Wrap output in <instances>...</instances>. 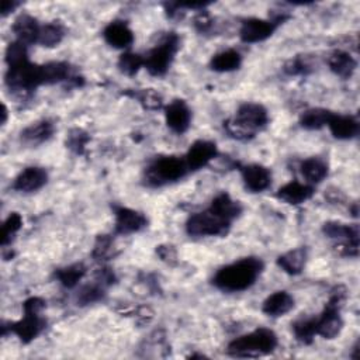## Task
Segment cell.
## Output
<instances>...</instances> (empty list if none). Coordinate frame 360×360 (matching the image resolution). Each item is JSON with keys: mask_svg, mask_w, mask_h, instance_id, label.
<instances>
[{"mask_svg": "<svg viewBox=\"0 0 360 360\" xmlns=\"http://www.w3.org/2000/svg\"><path fill=\"white\" fill-rule=\"evenodd\" d=\"M20 3L17 2H10V0H3L2 3V14L3 16H8L10 12H13L16 8H19Z\"/></svg>", "mask_w": 360, "mask_h": 360, "instance_id": "cell-42", "label": "cell"}, {"mask_svg": "<svg viewBox=\"0 0 360 360\" xmlns=\"http://www.w3.org/2000/svg\"><path fill=\"white\" fill-rule=\"evenodd\" d=\"M85 274H86V266L83 263H75L68 267L58 269L57 272H55V278L60 280V283L64 287L72 289L82 280V278Z\"/></svg>", "mask_w": 360, "mask_h": 360, "instance_id": "cell-27", "label": "cell"}, {"mask_svg": "<svg viewBox=\"0 0 360 360\" xmlns=\"http://www.w3.org/2000/svg\"><path fill=\"white\" fill-rule=\"evenodd\" d=\"M6 83L10 91L19 93H30L43 85L41 65L24 62L17 67H10L6 73Z\"/></svg>", "mask_w": 360, "mask_h": 360, "instance_id": "cell-8", "label": "cell"}, {"mask_svg": "<svg viewBox=\"0 0 360 360\" xmlns=\"http://www.w3.org/2000/svg\"><path fill=\"white\" fill-rule=\"evenodd\" d=\"M285 72L290 76L306 75L310 72V65L306 61H302L300 57H297L285 65Z\"/></svg>", "mask_w": 360, "mask_h": 360, "instance_id": "cell-39", "label": "cell"}, {"mask_svg": "<svg viewBox=\"0 0 360 360\" xmlns=\"http://www.w3.org/2000/svg\"><path fill=\"white\" fill-rule=\"evenodd\" d=\"M27 61H29V57H27V45L20 41L10 43L6 49V62L9 68L21 65Z\"/></svg>", "mask_w": 360, "mask_h": 360, "instance_id": "cell-35", "label": "cell"}, {"mask_svg": "<svg viewBox=\"0 0 360 360\" xmlns=\"http://www.w3.org/2000/svg\"><path fill=\"white\" fill-rule=\"evenodd\" d=\"M269 123L267 110L258 103L242 104L234 119L224 121L226 131L239 141H248Z\"/></svg>", "mask_w": 360, "mask_h": 360, "instance_id": "cell-2", "label": "cell"}, {"mask_svg": "<svg viewBox=\"0 0 360 360\" xmlns=\"http://www.w3.org/2000/svg\"><path fill=\"white\" fill-rule=\"evenodd\" d=\"M242 57L241 53L235 49H227L219 52L211 58L210 67L215 72H231L241 67Z\"/></svg>", "mask_w": 360, "mask_h": 360, "instance_id": "cell-24", "label": "cell"}, {"mask_svg": "<svg viewBox=\"0 0 360 360\" xmlns=\"http://www.w3.org/2000/svg\"><path fill=\"white\" fill-rule=\"evenodd\" d=\"M274 23L270 20H261V19H248L242 23L239 30V37L243 43L255 44L267 40L276 30Z\"/></svg>", "mask_w": 360, "mask_h": 360, "instance_id": "cell-9", "label": "cell"}, {"mask_svg": "<svg viewBox=\"0 0 360 360\" xmlns=\"http://www.w3.org/2000/svg\"><path fill=\"white\" fill-rule=\"evenodd\" d=\"M156 254L166 263H173L176 261V251H175V248L171 246V245H160V246H158Z\"/></svg>", "mask_w": 360, "mask_h": 360, "instance_id": "cell-41", "label": "cell"}, {"mask_svg": "<svg viewBox=\"0 0 360 360\" xmlns=\"http://www.w3.org/2000/svg\"><path fill=\"white\" fill-rule=\"evenodd\" d=\"M65 37V30L60 23H48L45 25H41L40 36H38V44L47 48L57 47Z\"/></svg>", "mask_w": 360, "mask_h": 360, "instance_id": "cell-28", "label": "cell"}, {"mask_svg": "<svg viewBox=\"0 0 360 360\" xmlns=\"http://www.w3.org/2000/svg\"><path fill=\"white\" fill-rule=\"evenodd\" d=\"M103 297H104V286L101 283L88 285V286H83L76 294V302L77 306H88V304L100 301Z\"/></svg>", "mask_w": 360, "mask_h": 360, "instance_id": "cell-33", "label": "cell"}, {"mask_svg": "<svg viewBox=\"0 0 360 360\" xmlns=\"http://www.w3.org/2000/svg\"><path fill=\"white\" fill-rule=\"evenodd\" d=\"M331 115V112L324 108H311L301 116L300 124L306 130H320L328 124Z\"/></svg>", "mask_w": 360, "mask_h": 360, "instance_id": "cell-30", "label": "cell"}, {"mask_svg": "<svg viewBox=\"0 0 360 360\" xmlns=\"http://www.w3.org/2000/svg\"><path fill=\"white\" fill-rule=\"evenodd\" d=\"M245 187L252 193H261L266 190L272 183V172L262 165H248L241 168Z\"/></svg>", "mask_w": 360, "mask_h": 360, "instance_id": "cell-13", "label": "cell"}, {"mask_svg": "<svg viewBox=\"0 0 360 360\" xmlns=\"http://www.w3.org/2000/svg\"><path fill=\"white\" fill-rule=\"evenodd\" d=\"M278 346V337L267 328H259L248 335L234 339L227 353L232 357H259L272 353Z\"/></svg>", "mask_w": 360, "mask_h": 360, "instance_id": "cell-3", "label": "cell"}, {"mask_svg": "<svg viewBox=\"0 0 360 360\" xmlns=\"http://www.w3.org/2000/svg\"><path fill=\"white\" fill-rule=\"evenodd\" d=\"M263 270V262L258 258H245L221 267L213 279V285L227 293H238L255 285Z\"/></svg>", "mask_w": 360, "mask_h": 360, "instance_id": "cell-1", "label": "cell"}, {"mask_svg": "<svg viewBox=\"0 0 360 360\" xmlns=\"http://www.w3.org/2000/svg\"><path fill=\"white\" fill-rule=\"evenodd\" d=\"M195 27L200 33H207L213 27V20L207 12H200L195 19Z\"/></svg>", "mask_w": 360, "mask_h": 360, "instance_id": "cell-40", "label": "cell"}, {"mask_svg": "<svg viewBox=\"0 0 360 360\" xmlns=\"http://www.w3.org/2000/svg\"><path fill=\"white\" fill-rule=\"evenodd\" d=\"M189 172L184 159L178 156H163L152 162L145 176L151 186H163L183 179Z\"/></svg>", "mask_w": 360, "mask_h": 360, "instance_id": "cell-5", "label": "cell"}, {"mask_svg": "<svg viewBox=\"0 0 360 360\" xmlns=\"http://www.w3.org/2000/svg\"><path fill=\"white\" fill-rule=\"evenodd\" d=\"M48 180V175L43 168L32 166L25 168L14 180L13 189L21 193H33L40 190Z\"/></svg>", "mask_w": 360, "mask_h": 360, "instance_id": "cell-14", "label": "cell"}, {"mask_svg": "<svg viewBox=\"0 0 360 360\" xmlns=\"http://www.w3.org/2000/svg\"><path fill=\"white\" fill-rule=\"evenodd\" d=\"M53 134V124L49 120L37 121L21 131V138L25 143L41 144Z\"/></svg>", "mask_w": 360, "mask_h": 360, "instance_id": "cell-23", "label": "cell"}, {"mask_svg": "<svg viewBox=\"0 0 360 360\" xmlns=\"http://www.w3.org/2000/svg\"><path fill=\"white\" fill-rule=\"evenodd\" d=\"M307 262V249L306 248H296L291 251L280 255L278 258V265L285 270L287 274L297 276L302 272L304 266Z\"/></svg>", "mask_w": 360, "mask_h": 360, "instance_id": "cell-20", "label": "cell"}, {"mask_svg": "<svg viewBox=\"0 0 360 360\" xmlns=\"http://www.w3.org/2000/svg\"><path fill=\"white\" fill-rule=\"evenodd\" d=\"M116 213V232L128 235L141 231L147 227L148 219L143 213L127 207H115Z\"/></svg>", "mask_w": 360, "mask_h": 360, "instance_id": "cell-10", "label": "cell"}, {"mask_svg": "<svg viewBox=\"0 0 360 360\" xmlns=\"http://www.w3.org/2000/svg\"><path fill=\"white\" fill-rule=\"evenodd\" d=\"M89 141V135L82 131V130H73L71 131V134L68 135V140H67V145L69 149H72L76 154H83L85 151V147Z\"/></svg>", "mask_w": 360, "mask_h": 360, "instance_id": "cell-38", "label": "cell"}, {"mask_svg": "<svg viewBox=\"0 0 360 360\" xmlns=\"http://www.w3.org/2000/svg\"><path fill=\"white\" fill-rule=\"evenodd\" d=\"M43 85H52V83H60L71 77V67L67 62H48L41 65Z\"/></svg>", "mask_w": 360, "mask_h": 360, "instance_id": "cell-25", "label": "cell"}, {"mask_svg": "<svg viewBox=\"0 0 360 360\" xmlns=\"http://www.w3.org/2000/svg\"><path fill=\"white\" fill-rule=\"evenodd\" d=\"M335 138L338 140H352L359 132V123L352 116H342L332 113L326 124Z\"/></svg>", "mask_w": 360, "mask_h": 360, "instance_id": "cell-18", "label": "cell"}, {"mask_svg": "<svg viewBox=\"0 0 360 360\" xmlns=\"http://www.w3.org/2000/svg\"><path fill=\"white\" fill-rule=\"evenodd\" d=\"M301 173L310 183H320L328 176V165L321 158H309L301 163Z\"/></svg>", "mask_w": 360, "mask_h": 360, "instance_id": "cell-26", "label": "cell"}, {"mask_svg": "<svg viewBox=\"0 0 360 360\" xmlns=\"http://www.w3.org/2000/svg\"><path fill=\"white\" fill-rule=\"evenodd\" d=\"M6 119H8V108H6V106L3 104V120H2V124L6 123Z\"/></svg>", "mask_w": 360, "mask_h": 360, "instance_id": "cell-43", "label": "cell"}, {"mask_svg": "<svg viewBox=\"0 0 360 360\" xmlns=\"http://www.w3.org/2000/svg\"><path fill=\"white\" fill-rule=\"evenodd\" d=\"M322 231L326 237L334 239H359V227L356 224L348 226L337 221H329L322 227Z\"/></svg>", "mask_w": 360, "mask_h": 360, "instance_id": "cell-29", "label": "cell"}, {"mask_svg": "<svg viewBox=\"0 0 360 360\" xmlns=\"http://www.w3.org/2000/svg\"><path fill=\"white\" fill-rule=\"evenodd\" d=\"M40 30H41V25L30 14L19 16L13 24V33L17 37V41L25 45L38 43Z\"/></svg>", "mask_w": 360, "mask_h": 360, "instance_id": "cell-15", "label": "cell"}, {"mask_svg": "<svg viewBox=\"0 0 360 360\" xmlns=\"http://www.w3.org/2000/svg\"><path fill=\"white\" fill-rule=\"evenodd\" d=\"M293 332L301 344H311L317 335V318L298 320L293 324Z\"/></svg>", "mask_w": 360, "mask_h": 360, "instance_id": "cell-31", "label": "cell"}, {"mask_svg": "<svg viewBox=\"0 0 360 360\" xmlns=\"http://www.w3.org/2000/svg\"><path fill=\"white\" fill-rule=\"evenodd\" d=\"M328 65L332 72L342 79H349L357 67L356 60L345 51H335L334 53H331Z\"/></svg>", "mask_w": 360, "mask_h": 360, "instance_id": "cell-21", "label": "cell"}, {"mask_svg": "<svg viewBox=\"0 0 360 360\" xmlns=\"http://www.w3.org/2000/svg\"><path fill=\"white\" fill-rule=\"evenodd\" d=\"M144 67V57L134 52L123 53L119 60V68L124 75L132 76Z\"/></svg>", "mask_w": 360, "mask_h": 360, "instance_id": "cell-34", "label": "cell"}, {"mask_svg": "<svg viewBox=\"0 0 360 360\" xmlns=\"http://www.w3.org/2000/svg\"><path fill=\"white\" fill-rule=\"evenodd\" d=\"M165 119L168 127L176 134H183L189 130L191 121V112L186 101L173 100L165 107Z\"/></svg>", "mask_w": 360, "mask_h": 360, "instance_id": "cell-12", "label": "cell"}, {"mask_svg": "<svg viewBox=\"0 0 360 360\" xmlns=\"http://www.w3.org/2000/svg\"><path fill=\"white\" fill-rule=\"evenodd\" d=\"M231 221L217 215L210 208L189 217L186 231L191 237H224L230 231Z\"/></svg>", "mask_w": 360, "mask_h": 360, "instance_id": "cell-6", "label": "cell"}, {"mask_svg": "<svg viewBox=\"0 0 360 360\" xmlns=\"http://www.w3.org/2000/svg\"><path fill=\"white\" fill-rule=\"evenodd\" d=\"M210 210L213 213H215L217 215L223 217V218H226V219H228L232 223V219H235L241 214L242 207H241V204L238 202L232 200L231 196L227 195V193H221V195H218L213 200V203L210 206Z\"/></svg>", "mask_w": 360, "mask_h": 360, "instance_id": "cell-22", "label": "cell"}, {"mask_svg": "<svg viewBox=\"0 0 360 360\" xmlns=\"http://www.w3.org/2000/svg\"><path fill=\"white\" fill-rule=\"evenodd\" d=\"M21 226H23V218L20 214L13 213L8 217V219L5 221V224H3V230H2V245L3 246H6L8 243L12 242L13 237L21 228Z\"/></svg>", "mask_w": 360, "mask_h": 360, "instance_id": "cell-36", "label": "cell"}, {"mask_svg": "<svg viewBox=\"0 0 360 360\" xmlns=\"http://www.w3.org/2000/svg\"><path fill=\"white\" fill-rule=\"evenodd\" d=\"M314 195V189L309 184H302L300 182H290L279 189L278 196L280 200L289 204H301L310 200Z\"/></svg>", "mask_w": 360, "mask_h": 360, "instance_id": "cell-19", "label": "cell"}, {"mask_svg": "<svg viewBox=\"0 0 360 360\" xmlns=\"http://www.w3.org/2000/svg\"><path fill=\"white\" fill-rule=\"evenodd\" d=\"M103 37L108 45L119 49L128 48L134 43V34L131 29L123 21L110 23L103 32Z\"/></svg>", "mask_w": 360, "mask_h": 360, "instance_id": "cell-16", "label": "cell"}, {"mask_svg": "<svg viewBox=\"0 0 360 360\" xmlns=\"http://www.w3.org/2000/svg\"><path fill=\"white\" fill-rule=\"evenodd\" d=\"M113 239L108 235H100L96 241L95 249H93V256L97 261H107L108 258H112L113 255Z\"/></svg>", "mask_w": 360, "mask_h": 360, "instance_id": "cell-37", "label": "cell"}, {"mask_svg": "<svg viewBox=\"0 0 360 360\" xmlns=\"http://www.w3.org/2000/svg\"><path fill=\"white\" fill-rule=\"evenodd\" d=\"M294 307V298L287 291H276L272 296H269L263 306L262 311L269 317H283L287 313H290Z\"/></svg>", "mask_w": 360, "mask_h": 360, "instance_id": "cell-17", "label": "cell"}, {"mask_svg": "<svg viewBox=\"0 0 360 360\" xmlns=\"http://www.w3.org/2000/svg\"><path fill=\"white\" fill-rule=\"evenodd\" d=\"M127 95L135 99L144 108L152 110V112H155V110H160L163 107L162 96L154 89H140L135 92H130Z\"/></svg>", "mask_w": 360, "mask_h": 360, "instance_id": "cell-32", "label": "cell"}, {"mask_svg": "<svg viewBox=\"0 0 360 360\" xmlns=\"http://www.w3.org/2000/svg\"><path fill=\"white\" fill-rule=\"evenodd\" d=\"M178 49L179 37L175 33H169L159 45L152 48L147 57H144V67L154 76L165 75L171 68Z\"/></svg>", "mask_w": 360, "mask_h": 360, "instance_id": "cell-7", "label": "cell"}, {"mask_svg": "<svg viewBox=\"0 0 360 360\" xmlns=\"http://www.w3.org/2000/svg\"><path fill=\"white\" fill-rule=\"evenodd\" d=\"M44 307L45 301L40 297H32L24 301V317L10 325V332L16 334L23 344H30L44 331L47 321L40 315Z\"/></svg>", "mask_w": 360, "mask_h": 360, "instance_id": "cell-4", "label": "cell"}, {"mask_svg": "<svg viewBox=\"0 0 360 360\" xmlns=\"http://www.w3.org/2000/svg\"><path fill=\"white\" fill-rule=\"evenodd\" d=\"M217 145L211 141H196L187 151L184 160L189 171H199L217 156Z\"/></svg>", "mask_w": 360, "mask_h": 360, "instance_id": "cell-11", "label": "cell"}]
</instances>
